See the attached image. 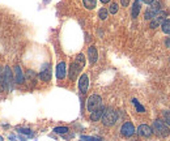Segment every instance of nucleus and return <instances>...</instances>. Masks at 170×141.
<instances>
[{
	"label": "nucleus",
	"mask_w": 170,
	"mask_h": 141,
	"mask_svg": "<svg viewBox=\"0 0 170 141\" xmlns=\"http://www.w3.org/2000/svg\"><path fill=\"white\" fill-rule=\"evenodd\" d=\"M152 131H153V133H156L158 137H166V136H169V133H170V129L168 127V124L165 122L160 120V119H157V120L153 122Z\"/></svg>",
	"instance_id": "f257e3e1"
},
{
	"label": "nucleus",
	"mask_w": 170,
	"mask_h": 141,
	"mask_svg": "<svg viewBox=\"0 0 170 141\" xmlns=\"http://www.w3.org/2000/svg\"><path fill=\"white\" fill-rule=\"evenodd\" d=\"M101 120L103 123V126L111 127L118 120V114H117V111H114L113 108H106V110L103 111V114H102Z\"/></svg>",
	"instance_id": "f03ea898"
},
{
	"label": "nucleus",
	"mask_w": 170,
	"mask_h": 141,
	"mask_svg": "<svg viewBox=\"0 0 170 141\" xmlns=\"http://www.w3.org/2000/svg\"><path fill=\"white\" fill-rule=\"evenodd\" d=\"M101 106H102V98L98 94H92L86 101V110L89 112H93Z\"/></svg>",
	"instance_id": "7ed1b4c3"
},
{
	"label": "nucleus",
	"mask_w": 170,
	"mask_h": 141,
	"mask_svg": "<svg viewBox=\"0 0 170 141\" xmlns=\"http://www.w3.org/2000/svg\"><path fill=\"white\" fill-rule=\"evenodd\" d=\"M160 12H161V3H160V2H156V3L153 2V3L151 4V7L145 10L144 18H145V20H152L156 14H158Z\"/></svg>",
	"instance_id": "20e7f679"
},
{
	"label": "nucleus",
	"mask_w": 170,
	"mask_h": 141,
	"mask_svg": "<svg viewBox=\"0 0 170 141\" xmlns=\"http://www.w3.org/2000/svg\"><path fill=\"white\" fill-rule=\"evenodd\" d=\"M3 83H4V89H12L13 86V83H15V79L12 76V72H10L9 67H5L4 69V76H3Z\"/></svg>",
	"instance_id": "39448f33"
},
{
	"label": "nucleus",
	"mask_w": 170,
	"mask_h": 141,
	"mask_svg": "<svg viewBox=\"0 0 170 141\" xmlns=\"http://www.w3.org/2000/svg\"><path fill=\"white\" fill-rule=\"evenodd\" d=\"M165 20H166V12H160V13L156 14L155 17L151 20L149 26H151L152 29H156V28H158V26H161Z\"/></svg>",
	"instance_id": "423d86ee"
},
{
	"label": "nucleus",
	"mask_w": 170,
	"mask_h": 141,
	"mask_svg": "<svg viewBox=\"0 0 170 141\" xmlns=\"http://www.w3.org/2000/svg\"><path fill=\"white\" fill-rule=\"evenodd\" d=\"M120 133L123 135L124 137H131L132 135L135 133V127H134V124L131 123V122H126L122 128H120Z\"/></svg>",
	"instance_id": "0eeeda50"
},
{
	"label": "nucleus",
	"mask_w": 170,
	"mask_h": 141,
	"mask_svg": "<svg viewBox=\"0 0 170 141\" xmlns=\"http://www.w3.org/2000/svg\"><path fill=\"white\" fill-rule=\"evenodd\" d=\"M88 88H89V77H88V75L83 73L79 79V89L81 93H86Z\"/></svg>",
	"instance_id": "6e6552de"
},
{
	"label": "nucleus",
	"mask_w": 170,
	"mask_h": 141,
	"mask_svg": "<svg viewBox=\"0 0 170 141\" xmlns=\"http://www.w3.org/2000/svg\"><path fill=\"white\" fill-rule=\"evenodd\" d=\"M80 72H81V67L79 66L77 63H72V64H71V67H69V79L72 81L76 80Z\"/></svg>",
	"instance_id": "1a4fd4ad"
},
{
	"label": "nucleus",
	"mask_w": 170,
	"mask_h": 141,
	"mask_svg": "<svg viewBox=\"0 0 170 141\" xmlns=\"http://www.w3.org/2000/svg\"><path fill=\"white\" fill-rule=\"evenodd\" d=\"M138 133L143 137H149V136H152L153 131H152V127L147 126V124H141L138 128Z\"/></svg>",
	"instance_id": "9d476101"
},
{
	"label": "nucleus",
	"mask_w": 170,
	"mask_h": 141,
	"mask_svg": "<svg viewBox=\"0 0 170 141\" xmlns=\"http://www.w3.org/2000/svg\"><path fill=\"white\" fill-rule=\"evenodd\" d=\"M88 59H89V62L92 64H94L98 59V52H97V48L94 46H90L88 48Z\"/></svg>",
	"instance_id": "9b49d317"
},
{
	"label": "nucleus",
	"mask_w": 170,
	"mask_h": 141,
	"mask_svg": "<svg viewBox=\"0 0 170 141\" xmlns=\"http://www.w3.org/2000/svg\"><path fill=\"white\" fill-rule=\"evenodd\" d=\"M103 111H105V107L101 106V107H98L97 110H94L93 112H90V120H92V122H98V120H100V119L102 118Z\"/></svg>",
	"instance_id": "f8f14e48"
},
{
	"label": "nucleus",
	"mask_w": 170,
	"mask_h": 141,
	"mask_svg": "<svg viewBox=\"0 0 170 141\" xmlns=\"http://www.w3.org/2000/svg\"><path fill=\"white\" fill-rule=\"evenodd\" d=\"M15 83L16 84H23L24 83V75H23V70H21L20 66H16L15 67Z\"/></svg>",
	"instance_id": "ddd939ff"
},
{
	"label": "nucleus",
	"mask_w": 170,
	"mask_h": 141,
	"mask_svg": "<svg viewBox=\"0 0 170 141\" xmlns=\"http://www.w3.org/2000/svg\"><path fill=\"white\" fill-rule=\"evenodd\" d=\"M65 77V63L60 62L56 66V79L58 80H63Z\"/></svg>",
	"instance_id": "4468645a"
},
{
	"label": "nucleus",
	"mask_w": 170,
	"mask_h": 141,
	"mask_svg": "<svg viewBox=\"0 0 170 141\" xmlns=\"http://www.w3.org/2000/svg\"><path fill=\"white\" fill-rule=\"evenodd\" d=\"M140 9H141V0H135V3L132 5V18H136L140 13Z\"/></svg>",
	"instance_id": "2eb2a0df"
},
{
	"label": "nucleus",
	"mask_w": 170,
	"mask_h": 141,
	"mask_svg": "<svg viewBox=\"0 0 170 141\" xmlns=\"http://www.w3.org/2000/svg\"><path fill=\"white\" fill-rule=\"evenodd\" d=\"M39 79L42 81H50L51 80V70L48 69V67H47V69H43L39 73Z\"/></svg>",
	"instance_id": "dca6fc26"
},
{
	"label": "nucleus",
	"mask_w": 170,
	"mask_h": 141,
	"mask_svg": "<svg viewBox=\"0 0 170 141\" xmlns=\"http://www.w3.org/2000/svg\"><path fill=\"white\" fill-rule=\"evenodd\" d=\"M83 3H84V7L86 9H94L96 4H97V0H83Z\"/></svg>",
	"instance_id": "f3484780"
},
{
	"label": "nucleus",
	"mask_w": 170,
	"mask_h": 141,
	"mask_svg": "<svg viewBox=\"0 0 170 141\" xmlns=\"http://www.w3.org/2000/svg\"><path fill=\"white\" fill-rule=\"evenodd\" d=\"M75 63H77L79 66L83 68L85 66V56L83 55V54H79V55L76 56V59H75Z\"/></svg>",
	"instance_id": "a211bd4d"
},
{
	"label": "nucleus",
	"mask_w": 170,
	"mask_h": 141,
	"mask_svg": "<svg viewBox=\"0 0 170 141\" xmlns=\"http://www.w3.org/2000/svg\"><path fill=\"white\" fill-rule=\"evenodd\" d=\"M132 103L135 105V107H136V111H138V112H144V111H145L144 106L140 105V102H139L138 99H136V98H134V99H132Z\"/></svg>",
	"instance_id": "6ab92c4d"
},
{
	"label": "nucleus",
	"mask_w": 170,
	"mask_h": 141,
	"mask_svg": "<svg viewBox=\"0 0 170 141\" xmlns=\"http://www.w3.org/2000/svg\"><path fill=\"white\" fill-rule=\"evenodd\" d=\"M161 26H162V31H164V33H165V34H170V20H165Z\"/></svg>",
	"instance_id": "aec40b11"
},
{
	"label": "nucleus",
	"mask_w": 170,
	"mask_h": 141,
	"mask_svg": "<svg viewBox=\"0 0 170 141\" xmlns=\"http://www.w3.org/2000/svg\"><path fill=\"white\" fill-rule=\"evenodd\" d=\"M69 131V129L67 127H56V128H54V132L58 133V135H64V133H67Z\"/></svg>",
	"instance_id": "412c9836"
},
{
	"label": "nucleus",
	"mask_w": 170,
	"mask_h": 141,
	"mask_svg": "<svg viewBox=\"0 0 170 141\" xmlns=\"http://www.w3.org/2000/svg\"><path fill=\"white\" fill-rule=\"evenodd\" d=\"M98 16H100L101 20H106L107 16H109V10L105 9V8H102V9H100V12H98Z\"/></svg>",
	"instance_id": "4be33fe9"
},
{
	"label": "nucleus",
	"mask_w": 170,
	"mask_h": 141,
	"mask_svg": "<svg viewBox=\"0 0 170 141\" xmlns=\"http://www.w3.org/2000/svg\"><path fill=\"white\" fill-rule=\"evenodd\" d=\"M17 131L23 135H26V136H33L31 129H29V128H17Z\"/></svg>",
	"instance_id": "5701e85b"
},
{
	"label": "nucleus",
	"mask_w": 170,
	"mask_h": 141,
	"mask_svg": "<svg viewBox=\"0 0 170 141\" xmlns=\"http://www.w3.org/2000/svg\"><path fill=\"white\" fill-rule=\"evenodd\" d=\"M118 9H119L118 4H117V3H113V4L110 5V8H109V12H110L111 14H115V13L118 12Z\"/></svg>",
	"instance_id": "b1692460"
},
{
	"label": "nucleus",
	"mask_w": 170,
	"mask_h": 141,
	"mask_svg": "<svg viewBox=\"0 0 170 141\" xmlns=\"http://www.w3.org/2000/svg\"><path fill=\"white\" fill-rule=\"evenodd\" d=\"M81 140L83 141H102L100 137H92V136H83Z\"/></svg>",
	"instance_id": "393cba45"
},
{
	"label": "nucleus",
	"mask_w": 170,
	"mask_h": 141,
	"mask_svg": "<svg viewBox=\"0 0 170 141\" xmlns=\"http://www.w3.org/2000/svg\"><path fill=\"white\" fill-rule=\"evenodd\" d=\"M120 3H122L123 7H127L128 3H130V0H122V2H120Z\"/></svg>",
	"instance_id": "a878e982"
},
{
	"label": "nucleus",
	"mask_w": 170,
	"mask_h": 141,
	"mask_svg": "<svg viewBox=\"0 0 170 141\" xmlns=\"http://www.w3.org/2000/svg\"><path fill=\"white\" fill-rule=\"evenodd\" d=\"M141 2H144L145 4H152L153 2H155V0H141Z\"/></svg>",
	"instance_id": "bb28decb"
},
{
	"label": "nucleus",
	"mask_w": 170,
	"mask_h": 141,
	"mask_svg": "<svg viewBox=\"0 0 170 141\" xmlns=\"http://www.w3.org/2000/svg\"><path fill=\"white\" fill-rule=\"evenodd\" d=\"M166 47L170 48V38H168V39H166Z\"/></svg>",
	"instance_id": "cd10ccee"
},
{
	"label": "nucleus",
	"mask_w": 170,
	"mask_h": 141,
	"mask_svg": "<svg viewBox=\"0 0 170 141\" xmlns=\"http://www.w3.org/2000/svg\"><path fill=\"white\" fill-rule=\"evenodd\" d=\"M166 124H169V126H170V115L166 116Z\"/></svg>",
	"instance_id": "c85d7f7f"
},
{
	"label": "nucleus",
	"mask_w": 170,
	"mask_h": 141,
	"mask_svg": "<svg viewBox=\"0 0 170 141\" xmlns=\"http://www.w3.org/2000/svg\"><path fill=\"white\" fill-rule=\"evenodd\" d=\"M101 3H103V4H106V3H110V0H101Z\"/></svg>",
	"instance_id": "c756f323"
},
{
	"label": "nucleus",
	"mask_w": 170,
	"mask_h": 141,
	"mask_svg": "<svg viewBox=\"0 0 170 141\" xmlns=\"http://www.w3.org/2000/svg\"><path fill=\"white\" fill-rule=\"evenodd\" d=\"M0 141H3V137H2V136H0Z\"/></svg>",
	"instance_id": "7c9ffc66"
},
{
	"label": "nucleus",
	"mask_w": 170,
	"mask_h": 141,
	"mask_svg": "<svg viewBox=\"0 0 170 141\" xmlns=\"http://www.w3.org/2000/svg\"><path fill=\"white\" fill-rule=\"evenodd\" d=\"M169 115H170V114H169Z\"/></svg>",
	"instance_id": "2f4dec72"
}]
</instances>
